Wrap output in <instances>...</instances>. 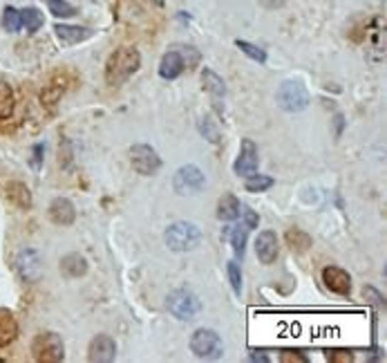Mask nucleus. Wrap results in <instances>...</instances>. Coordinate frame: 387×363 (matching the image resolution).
<instances>
[{"mask_svg": "<svg viewBox=\"0 0 387 363\" xmlns=\"http://www.w3.org/2000/svg\"><path fill=\"white\" fill-rule=\"evenodd\" d=\"M191 350L197 359H202V361H215V359H220L224 354V343L220 339L218 332H213V330H197L195 335L191 337Z\"/></svg>", "mask_w": 387, "mask_h": 363, "instance_id": "obj_4", "label": "nucleus"}, {"mask_svg": "<svg viewBox=\"0 0 387 363\" xmlns=\"http://www.w3.org/2000/svg\"><path fill=\"white\" fill-rule=\"evenodd\" d=\"M233 171L240 177H251L258 173V146L251 140H244L240 146V155L233 164Z\"/></svg>", "mask_w": 387, "mask_h": 363, "instance_id": "obj_11", "label": "nucleus"}, {"mask_svg": "<svg viewBox=\"0 0 387 363\" xmlns=\"http://www.w3.org/2000/svg\"><path fill=\"white\" fill-rule=\"evenodd\" d=\"M32 357L38 363H60L65 359V345L56 332H43L32 341Z\"/></svg>", "mask_w": 387, "mask_h": 363, "instance_id": "obj_3", "label": "nucleus"}, {"mask_svg": "<svg viewBox=\"0 0 387 363\" xmlns=\"http://www.w3.org/2000/svg\"><path fill=\"white\" fill-rule=\"evenodd\" d=\"M43 23H45V19H43V14L36 7H27V9L21 11V25L27 27L29 34L38 32V29L43 27Z\"/></svg>", "mask_w": 387, "mask_h": 363, "instance_id": "obj_24", "label": "nucleus"}, {"mask_svg": "<svg viewBox=\"0 0 387 363\" xmlns=\"http://www.w3.org/2000/svg\"><path fill=\"white\" fill-rule=\"evenodd\" d=\"M240 214H242V218H244V222H242V224L246 226V229H255V226L260 224L258 214H255L253 209L246 206V204H240Z\"/></svg>", "mask_w": 387, "mask_h": 363, "instance_id": "obj_33", "label": "nucleus"}, {"mask_svg": "<svg viewBox=\"0 0 387 363\" xmlns=\"http://www.w3.org/2000/svg\"><path fill=\"white\" fill-rule=\"evenodd\" d=\"M206 184V177L204 173L197 169L195 164H186L175 173L173 177V189L179 195H189V193H199Z\"/></svg>", "mask_w": 387, "mask_h": 363, "instance_id": "obj_8", "label": "nucleus"}, {"mask_svg": "<svg viewBox=\"0 0 387 363\" xmlns=\"http://www.w3.org/2000/svg\"><path fill=\"white\" fill-rule=\"evenodd\" d=\"M255 253L262 265H273L277 258V236L273 231H262L255 240Z\"/></svg>", "mask_w": 387, "mask_h": 363, "instance_id": "obj_13", "label": "nucleus"}, {"mask_svg": "<svg viewBox=\"0 0 387 363\" xmlns=\"http://www.w3.org/2000/svg\"><path fill=\"white\" fill-rule=\"evenodd\" d=\"M329 359L336 361V363H349L354 357H351L349 352H334V354H329Z\"/></svg>", "mask_w": 387, "mask_h": 363, "instance_id": "obj_38", "label": "nucleus"}, {"mask_svg": "<svg viewBox=\"0 0 387 363\" xmlns=\"http://www.w3.org/2000/svg\"><path fill=\"white\" fill-rule=\"evenodd\" d=\"M5 195L14 206H18L23 211L32 209V191H29V186L23 184V182H9L5 186Z\"/></svg>", "mask_w": 387, "mask_h": 363, "instance_id": "obj_16", "label": "nucleus"}, {"mask_svg": "<svg viewBox=\"0 0 387 363\" xmlns=\"http://www.w3.org/2000/svg\"><path fill=\"white\" fill-rule=\"evenodd\" d=\"M277 105L287 112H302L309 105V93L300 81H285L277 90Z\"/></svg>", "mask_w": 387, "mask_h": 363, "instance_id": "obj_5", "label": "nucleus"}, {"mask_svg": "<svg viewBox=\"0 0 387 363\" xmlns=\"http://www.w3.org/2000/svg\"><path fill=\"white\" fill-rule=\"evenodd\" d=\"M285 238H287V245L296 253H304V251H309V247H312V238H309V233H304L302 229H289Z\"/></svg>", "mask_w": 387, "mask_h": 363, "instance_id": "obj_23", "label": "nucleus"}, {"mask_svg": "<svg viewBox=\"0 0 387 363\" xmlns=\"http://www.w3.org/2000/svg\"><path fill=\"white\" fill-rule=\"evenodd\" d=\"M43 150H45V146H43V144H36V146H34V157H32L34 169H41V162H43Z\"/></svg>", "mask_w": 387, "mask_h": 363, "instance_id": "obj_37", "label": "nucleus"}, {"mask_svg": "<svg viewBox=\"0 0 387 363\" xmlns=\"http://www.w3.org/2000/svg\"><path fill=\"white\" fill-rule=\"evenodd\" d=\"M65 90H68V81H65V77L63 79H52L48 85H45L43 90H41V103L45 105V108H54V105L60 101V97L65 95Z\"/></svg>", "mask_w": 387, "mask_h": 363, "instance_id": "obj_19", "label": "nucleus"}, {"mask_svg": "<svg viewBox=\"0 0 387 363\" xmlns=\"http://www.w3.org/2000/svg\"><path fill=\"white\" fill-rule=\"evenodd\" d=\"M16 271L25 283H36L43 274V263L41 256L34 249H23L16 256Z\"/></svg>", "mask_w": 387, "mask_h": 363, "instance_id": "obj_9", "label": "nucleus"}, {"mask_svg": "<svg viewBox=\"0 0 387 363\" xmlns=\"http://www.w3.org/2000/svg\"><path fill=\"white\" fill-rule=\"evenodd\" d=\"M235 45L238 48L249 56V58H253V60H258V63H267V52L262 50V48H258V45H253V43H249V41H235Z\"/></svg>", "mask_w": 387, "mask_h": 363, "instance_id": "obj_29", "label": "nucleus"}, {"mask_svg": "<svg viewBox=\"0 0 387 363\" xmlns=\"http://www.w3.org/2000/svg\"><path fill=\"white\" fill-rule=\"evenodd\" d=\"M48 7L56 19H72L76 16V9L68 3V0H48Z\"/></svg>", "mask_w": 387, "mask_h": 363, "instance_id": "obj_28", "label": "nucleus"}, {"mask_svg": "<svg viewBox=\"0 0 387 363\" xmlns=\"http://www.w3.org/2000/svg\"><path fill=\"white\" fill-rule=\"evenodd\" d=\"M226 271H228L230 287H233V292L240 296V294H242V271H240L238 263H228V265H226Z\"/></svg>", "mask_w": 387, "mask_h": 363, "instance_id": "obj_32", "label": "nucleus"}, {"mask_svg": "<svg viewBox=\"0 0 387 363\" xmlns=\"http://www.w3.org/2000/svg\"><path fill=\"white\" fill-rule=\"evenodd\" d=\"M166 238V247L173 251H193L199 240H202V233L195 224L191 222H173L164 233Z\"/></svg>", "mask_w": 387, "mask_h": 363, "instance_id": "obj_2", "label": "nucleus"}, {"mask_svg": "<svg viewBox=\"0 0 387 363\" xmlns=\"http://www.w3.org/2000/svg\"><path fill=\"white\" fill-rule=\"evenodd\" d=\"M3 25L7 32H18V29L23 27L21 25V11L16 7H5L3 11Z\"/></svg>", "mask_w": 387, "mask_h": 363, "instance_id": "obj_30", "label": "nucleus"}, {"mask_svg": "<svg viewBox=\"0 0 387 363\" xmlns=\"http://www.w3.org/2000/svg\"><path fill=\"white\" fill-rule=\"evenodd\" d=\"M18 339V323L14 314L5 307H0V347H7Z\"/></svg>", "mask_w": 387, "mask_h": 363, "instance_id": "obj_17", "label": "nucleus"}, {"mask_svg": "<svg viewBox=\"0 0 387 363\" xmlns=\"http://www.w3.org/2000/svg\"><path fill=\"white\" fill-rule=\"evenodd\" d=\"M322 280L327 285V290H332L338 296H349L351 294V278L345 269H340L336 265H329L322 269Z\"/></svg>", "mask_w": 387, "mask_h": 363, "instance_id": "obj_12", "label": "nucleus"}, {"mask_svg": "<svg viewBox=\"0 0 387 363\" xmlns=\"http://www.w3.org/2000/svg\"><path fill=\"white\" fill-rule=\"evenodd\" d=\"M50 220L58 226H70L76 220V209L68 198H56L50 204Z\"/></svg>", "mask_w": 387, "mask_h": 363, "instance_id": "obj_15", "label": "nucleus"}, {"mask_svg": "<svg viewBox=\"0 0 387 363\" xmlns=\"http://www.w3.org/2000/svg\"><path fill=\"white\" fill-rule=\"evenodd\" d=\"M130 162L139 175H157L161 169V157L148 144H134L130 148Z\"/></svg>", "mask_w": 387, "mask_h": 363, "instance_id": "obj_7", "label": "nucleus"}, {"mask_svg": "<svg viewBox=\"0 0 387 363\" xmlns=\"http://www.w3.org/2000/svg\"><path fill=\"white\" fill-rule=\"evenodd\" d=\"M258 3L265 9H280V7H285L287 0H258Z\"/></svg>", "mask_w": 387, "mask_h": 363, "instance_id": "obj_36", "label": "nucleus"}, {"mask_svg": "<svg viewBox=\"0 0 387 363\" xmlns=\"http://www.w3.org/2000/svg\"><path fill=\"white\" fill-rule=\"evenodd\" d=\"M246 233H249V229H246L244 224H238L233 231H230V245H233V251H235V258L242 261L244 258V251H246Z\"/></svg>", "mask_w": 387, "mask_h": 363, "instance_id": "obj_26", "label": "nucleus"}, {"mask_svg": "<svg viewBox=\"0 0 387 363\" xmlns=\"http://www.w3.org/2000/svg\"><path fill=\"white\" fill-rule=\"evenodd\" d=\"M363 294H365V296H369V300L374 302L376 307H383V305H385V302L381 300V294H378V292L374 290V287H365V290H363Z\"/></svg>", "mask_w": 387, "mask_h": 363, "instance_id": "obj_34", "label": "nucleus"}, {"mask_svg": "<svg viewBox=\"0 0 387 363\" xmlns=\"http://www.w3.org/2000/svg\"><path fill=\"white\" fill-rule=\"evenodd\" d=\"M60 274L65 278H81L88 274V261L81 253H68L60 261Z\"/></svg>", "mask_w": 387, "mask_h": 363, "instance_id": "obj_18", "label": "nucleus"}, {"mask_svg": "<svg viewBox=\"0 0 387 363\" xmlns=\"http://www.w3.org/2000/svg\"><path fill=\"white\" fill-rule=\"evenodd\" d=\"M199 130H202V135L208 140V142H213V144H222V132H220V128L213 124V119L211 117H204L202 119V124H199Z\"/></svg>", "mask_w": 387, "mask_h": 363, "instance_id": "obj_31", "label": "nucleus"}, {"mask_svg": "<svg viewBox=\"0 0 387 363\" xmlns=\"http://www.w3.org/2000/svg\"><path fill=\"white\" fill-rule=\"evenodd\" d=\"M142 68V54L134 48H119L110 54L105 63V81L107 85L119 88L126 83L132 74Z\"/></svg>", "mask_w": 387, "mask_h": 363, "instance_id": "obj_1", "label": "nucleus"}, {"mask_svg": "<svg viewBox=\"0 0 387 363\" xmlns=\"http://www.w3.org/2000/svg\"><path fill=\"white\" fill-rule=\"evenodd\" d=\"M14 115V90L7 81H0V119Z\"/></svg>", "mask_w": 387, "mask_h": 363, "instance_id": "obj_25", "label": "nucleus"}, {"mask_svg": "<svg viewBox=\"0 0 387 363\" xmlns=\"http://www.w3.org/2000/svg\"><path fill=\"white\" fill-rule=\"evenodd\" d=\"M166 305L170 310V314L177 316L179 321H191L199 312V298L191 292V290H175L168 294Z\"/></svg>", "mask_w": 387, "mask_h": 363, "instance_id": "obj_6", "label": "nucleus"}, {"mask_svg": "<svg viewBox=\"0 0 387 363\" xmlns=\"http://www.w3.org/2000/svg\"><path fill=\"white\" fill-rule=\"evenodd\" d=\"M184 70H186V63H184V56H181V52L177 48L164 54L161 63H159V77L161 79L173 81V79L179 77Z\"/></svg>", "mask_w": 387, "mask_h": 363, "instance_id": "obj_14", "label": "nucleus"}, {"mask_svg": "<svg viewBox=\"0 0 387 363\" xmlns=\"http://www.w3.org/2000/svg\"><path fill=\"white\" fill-rule=\"evenodd\" d=\"M54 32H56V36L63 41L65 45H76V43H81V41H85V38L92 36L90 29L76 27V25H56Z\"/></svg>", "mask_w": 387, "mask_h": 363, "instance_id": "obj_20", "label": "nucleus"}, {"mask_svg": "<svg viewBox=\"0 0 387 363\" xmlns=\"http://www.w3.org/2000/svg\"><path fill=\"white\" fill-rule=\"evenodd\" d=\"M117 359V343L112 337L107 335H99L90 341L88 347V361L92 363H110Z\"/></svg>", "mask_w": 387, "mask_h": 363, "instance_id": "obj_10", "label": "nucleus"}, {"mask_svg": "<svg viewBox=\"0 0 387 363\" xmlns=\"http://www.w3.org/2000/svg\"><path fill=\"white\" fill-rule=\"evenodd\" d=\"M152 3L157 5V7H161V5H164V0H152Z\"/></svg>", "mask_w": 387, "mask_h": 363, "instance_id": "obj_39", "label": "nucleus"}, {"mask_svg": "<svg viewBox=\"0 0 387 363\" xmlns=\"http://www.w3.org/2000/svg\"><path fill=\"white\" fill-rule=\"evenodd\" d=\"M202 81H204V90H206V93H211L215 97H224L226 95V83H224V79L220 77V74H215L213 70L206 68L202 72Z\"/></svg>", "mask_w": 387, "mask_h": 363, "instance_id": "obj_22", "label": "nucleus"}, {"mask_svg": "<svg viewBox=\"0 0 387 363\" xmlns=\"http://www.w3.org/2000/svg\"><path fill=\"white\" fill-rule=\"evenodd\" d=\"M240 216V202L233 193H224L220 202H218V218L222 222H230V220H235Z\"/></svg>", "mask_w": 387, "mask_h": 363, "instance_id": "obj_21", "label": "nucleus"}, {"mask_svg": "<svg viewBox=\"0 0 387 363\" xmlns=\"http://www.w3.org/2000/svg\"><path fill=\"white\" fill-rule=\"evenodd\" d=\"M280 361H285V363H293V361H298V363H307V357H304V354H298V352L287 350V352H282Z\"/></svg>", "mask_w": 387, "mask_h": 363, "instance_id": "obj_35", "label": "nucleus"}, {"mask_svg": "<svg viewBox=\"0 0 387 363\" xmlns=\"http://www.w3.org/2000/svg\"><path fill=\"white\" fill-rule=\"evenodd\" d=\"M244 186H246V191H249V193L267 191V189H271V186H273V177L255 173V175H251L249 179H246V184H244Z\"/></svg>", "mask_w": 387, "mask_h": 363, "instance_id": "obj_27", "label": "nucleus"}]
</instances>
